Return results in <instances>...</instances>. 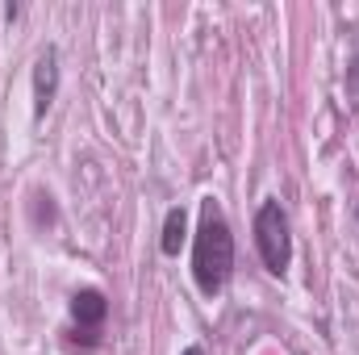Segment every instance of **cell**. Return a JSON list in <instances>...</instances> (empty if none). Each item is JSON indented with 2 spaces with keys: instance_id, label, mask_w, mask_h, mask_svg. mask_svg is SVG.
Listing matches in <instances>:
<instances>
[{
  "instance_id": "cell-1",
  "label": "cell",
  "mask_w": 359,
  "mask_h": 355,
  "mask_svg": "<svg viewBox=\"0 0 359 355\" xmlns=\"http://www.w3.org/2000/svg\"><path fill=\"white\" fill-rule=\"evenodd\" d=\"M234 272V234L213 196L201 201V222L192 234V280L205 297H217Z\"/></svg>"
},
{
  "instance_id": "cell-2",
  "label": "cell",
  "mask_w": 359,
  "mask_h": 355,
  "mask_svg": "<svg viewBox=\"0 0 359 355\" xmlns=\"http://www.w3.org/2000/svg\"><path fill=\"white\" fill-rule=\"evenodd\" d=\"M255 247H259V260L271 276H284L288 260H292V234H288V213L284 205L268 196L255 213Z\"/></svg>"
},
{
  "instance_id": "cell-3",
  "label": "cell",
  "mask_w": 359,
  "mask_h": 355,
  "mask_svg": "<svg viewBox=\"0 0 359 355\" xmlns=\"http://www.w3.org/2000/svg\"><path fill=\"white\" fill-rule=\"evenodd\" d=\"M55 96H59V51L46 46L34 59V117H46Z\"/></svg>"
},
{
  "instance_id": "cell-4",
  "label": "cell",
  "mask_w": 359,
  "mask_h": 355,
  "mask_svg": "<svg viewBox=\"0 0 359 355\" xmlns=\"http://www.w3.org/2000/svg\"><path fill=\"white\" fill-rule=\"evenodd\" d=\"M104 314H109V301H104L100 288H80V293L72 297V318H76L84 330H96V326L104 322Z\"/></svg>"
},
{
  "instance_id": "cell-5",
  "label": "cell",
  "mask_w": 359,
  "mask_h": 355,
  "mask_svg": "<svg viewBox=\"0 0 359 355\" xmlns=\"http://www.w3.org/2000/svg\"><path fill=\"white\" fill-rule=\"evenodd\" d=\"M184 239H188V213L172 205L168 209V217H163V234H159V251L163 255H180V247H184Z\"/></svg>"
},
{
  "instance_id": "cell-6",
  "label": "cell",
  "mask_w": 359,
  "mask_h": 355,
  "mask_svg": "<svg viewBox=\"0 0 359 355\" xmlns=\"http://www.w3.org/2000/svg\"><path fill=\"white\" fill-rule=\"evenodd\" d=\"M343 84H347V100H351V109L359 113V55L347 63V76H343Z\"/></svg>"
},
{
  "instance_id": "cell-7",
  "label": "cell",
  "mask_w": 359,
  "mask_h": 355,
  "mask_svg": "<svg viewBox=\"0 0 359 355\" xmlns=\"http://www.w3.org/2000/svg\"><path fill=\"white\" fill-rule=\"evenodd\" d=\"M21 17V4H4V21H17Z\"/></svg>"
},
{
  "instance_id": "cell-8",
  "label": "cell",
  "mask_w": 359,
  "mask_h": 355,
  "mask_svg": "<svg viewBox=\"0 0 359 355\" xmlns=\"http://www.w3.org/2000/svg\"><path fill=\"white\" fill-rule=\"evenodd\" d=\"M180 355H205V351H201V347H184Z\"/></svg>"
}]
</instances>
